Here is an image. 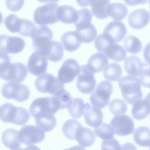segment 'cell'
I'll list each match as a JSON object with an SVG mask.
<instances>
[{"instance_id": "44", "label": "cell", "mask_w": 150, "mask_h": 150, "mask_svg": "<svg viewBox=\"0 0 150 150\" xmlns=\"http://www.w3.org/2000/svg\"><path fill=\"white\" fill-rule=\"evenodd\" d=\"M120 143L115 138L103 140L102 143L101 150H120Z\"/></svg>"}, {"instance_id": "52", "label": "cell", "mask_w": 150, "mask_h": 150, "mask_svg": "<svg viewBox=\"0 0 150 150\" xmlns=\"http://www.w3.org/2000/svg\"><path fill=\"white\" fill-rule=\"evenodd\" d=\"M21 147H19V148H18L17 149H14V150H21Z\"/></svg>"}, {"instance_id": "6", "label": "cell", "mask_w": 150, "mask_h": 150, "mask_svg": "<svg viewBox=\"0 0 150 150\" xmlns=\"http://www.w3.org/2000/svg\"><path fill=\"white\" fill-rule=\"evenodd\" d=\"M1 92L5 98L13 99L19 102L26 100L30 95V91L27 86L13 81L4 83L1 87Z\"/></svg>"}, {"instance_id": "20", "label": "cell", "mask_w": 150, "mask_h": 150, "mask_svg": "<svg viewBox=\"0 0 150 150\" xmlns=\"http://www.w3.org/2000/svg\"><path fill=\"white\" fill-rule=\"evenodd\" d=\"M146 66L139 57L135 55L128 57L124 63V68L127 73L135 77L139 76L144 70V67Z\"/></svg>"}, {"instance_id": "4", "label": "cell", "mask_w": 150, "mask_h": 150, "mask_svg": "<svg viewBox=\"0 0 150 150\" xmlns=\"http://www.w3.org/2000/svg\"><path fill=\"white\" fill-rule=\"evenodd\" d=\"M59 6L55 1H48L43 5L35 10L33 18L35 23L40 26L54 24L58 21L56 16L57 10Z\"/></svg>"}, {"instance_id": "42", "label": "cell", "mask_w": 150, "mask_h": 150, "mask_svg": "<svg viewBox=\"0 0 150 150\" xmlns=\"http://www.w3.org/2000/svg\"><path fill=\"white\" fill-rule=\"evenodd\" d=\"M37 27L31 21L26 19L21 18V24L18 33L25 37L32 36Z\"/></svg>"}, {"instance_id": "8", "label": "cell", "mask_w": 150, "mask_h": 150, "mask_svg": "<svg viewBox=\"0 0 150 150\" xmlns=\"http://www.w3.org/2000/svg\"><path fill=\"white\" fill-rule=\"evenodd\" d=\"M35 85L37 90L42 93L54 94L58 91L64 89V83L57 78L51 74L46 73L38 77L35 81Z\"/></svg>"}, {"instance_id": "29", "label": "cell", "mask_w": 150, "mask_h": 150, "mask_svg": "<svg viewBox=\"0 0 150 150\" xmlns=\"http://www.w3.org/2000/svg\"><path fill=\"white\" fill-rule=\"evenodd\" d=\"M133 137L135 143L143 147L150 146V129L146 126L138 127L135 130Z\"/></svg>"}, {"instance_id": "35", "label": "cell", "mask_w": 150, "mask_h": 150, "mask_svg": "<svg viewBox=\"0 0 150 150\" xmlns=\"http://www.w3.org/2000/svg\"><path fill=\"white\" fill-rule=\"evenodd\" d=\"M84 101L81 98H76L72 99L68 108V111L72 117L78 118L82 117L84 111Z\"/></svg>"}, {"instance_id": "34", "label": "cell", "mask_w": 150, "mask_h": 150, "mask_svg": "<svg viewBox=\"0 0 150 150\" xmlns=\"http://www.w3.org/2000/svg\"><path fill=\"white\" fill-rule=\"evenodd\" d=\"M124 46L127 52L132 54L139 53L143 47L142 43L140 40L133 35L126 37L124 41Z\"/></svg>"}, {"instance_id": "25", "label": "cell", "mask_w": 150, "mask_h": 150, "mask_svg": "<svg viewBox=\"0 0 150 150\" xmlns=\"http://www.w3.org/2000/svg\"><path fill=\"white\" fill-rule=\"evenodd\" d=\"M75 139L81 146L86 147L94 144L96 139V136L90 129L81 126L76 132Z\"/></svg>"}, {"instance_id": "5", "label": "cell", "mask_w": 150, "mask_h": 150, "mask_svg": "<svg viewBox=\"0 0 150 150\" xmlns=\"http://www.w3.org/2000/svg\"><path fill=\"white\" fill-rule=\"evenodd\" d=\"M60 109L59 103L53 96L41 97L35 99L29 107L30 115L34 117L40 115H54Z\"/></svg>"}, {"instance_id": "39", "label": "cell", "mask_w": 150, "mask_h": 150, "mask_svg": "<svg viewBox=\"0 0 150 150\" xmlns=\"http://www.w3.org/2000/svg\"><path fill=\"white\" fill-rule=\"evenodd\" d=\"M53 96L57 100L60 109L68 108L72 99L70 94L64 88L58 91L54 94Z\"/></svg>"}, {"instance_id": "7", "label": "cell", "mask_w": 150, "mask_h": 150, "mask_svg": "<svg viewBox=\"0 0 150 150\" xmlns=\"http://www.w3.org/2000/svg\"><path fill=\"white\" fill-rule=\"evenodd\" d=\"M113 89L112 85L110 81L104 80L101 81L90 96V100L91 103L100 109L105 107L109 103Z\"/></svg>"}, {"instance_id": "43", "label": "cell", "mask_w": 150, "mask_h": 150, "mask_svg": "<svg viewBox=\"0 0 150 150\" xmlns=\"http://www.w3.org/2000/svg\"><path fill=\"white\" fill-rule=\"evenodd\" d=\"M78 18L74 25L85 23H91L92 17L91 11L87 8H83L77 11Z\"/></svg>"}, {"instance_id": "45", "label": "cell", "mask_w": 150, "mask_h": 150, "mask_svg": "<svg viewBox=\"0 0 150 150\" xmlns=\"http://www.w3.org/2000/svg\"><path fill=\"white\" fill-rule=\"evenodd\" d=\"M24 3L23 0L5 1L6 6L10 11H16L19 10L23 6Z\"/></svg>"}, {"instance_id": "24", "label": "cell", "mask_w": 150, "mask_h": 150, "mask_svg": "<svg viewBox=\"0 0 150 150\" xmlns=\"http://www.w3.org/2000/svg\"><path fill=\"white\" fill-rule=\"evenodd\" d=\"M60 42L64 49L69 52L76 50L80 46L81 42L75 31H69L63 33L60 38Z\"/></svg>"}, {"instance_id": "17", "label": "cell", "mask_w": 150, "mask_h": 150, "mask_svg": "<svg viewBox=\"0 0 150 150\" xmlns=\"http://www.w3.org/2000/svg\"><path fill=\"white\" fill-rule=\"evenodd\" d=\"M150 20L149 11L145 9H135L131 12L128 18L129 25L135 29H139L145 27Z\"/></svg>"}, {"instance_id": "47", "label": "cell", "mask_w": 150, "mask_h": 150, "mask_svg": "<svg viewBox=\"0 0 150 150\" xmlns=\"http://www.w3.org/2000/svg\"><path fill=\"white\" fill-rule=\"evenodd\" d=\"M11 62L10 57L7 54L0 52V68L6 64Z\"/></svg>"}, {"instance_id": "22", "label": "cell", "mask_w": 150, "mask_h": 150, "mask_svg": "<svg viewBox=\"0 0 150 150\" xmlns=\"http://www.w3.org/2000/svg\"><path fill=\"white\" fill-rule=\"evenodd\" d=\"M132 117L139 120L146 118L150 114L149 97L140 99L133 104L131 111Z\"/></svg>"}, {"instance_id": "23", "label": "cell", "mask_w": 150, "mask_h": 150, "mask_svg": "<svg viewBox=\"0 0 150 150\" xmlns=\"http://www.w3.org/2000/svg\"><path fill=\"white\" fill-rule=\"evenodd\" d=\"M108 63V59L104 54L98 52L92 54L86 64L93 73L99 72L103 70Z\"/></svg>"}, {"instance_id": "51", "label": "cell", "mask_w": 150, "mask_h": 150, "mask_svg": "<svg viewBox=\"0 0 150 150\" xmlns=\"http://www.w3.org/2000/svg\"><path fill=\"white\" fill-rule=\"evenodd\" d=\"M3 21V16L2 14L0 11V25L2 23Z\"/></svg>"}, {"instance_id": "41", "label": "cell", "mask_w": 150, "mask_h": 150, "mask_svg": "<svg viewBox=\"0 0 150 150\" xmlns=\"http://www.w3.org/2000/svg\"><path fill=\"white\" fill-rule=\"evenodd\" d=\"M109 108L110 112L113 115L125 114L127 110V105L122 99L116 98L111 100Z\"/></svg>"}, {"instance_id": "27", "label": "cell", "mask_w": 150, "mask_h": 150, "mask_svg": "<svg viewBox=\"0 0 150 150\" xmlns=\"http://www.w3.org/2000/svg\"><path fill=\"white\" fill-rule=\"evenodd\" d=\"M18 132L13 129H6L1 136V140L3 144L11 150L19 148L21 143L18 137Z\"/></svg>"}, {"instance_id": "26", "label": "cell", "mask_w": 150, "mask_h": 150, "mask_svg": "<svg viewBox=\"0 0 150 150\" xmlns=\"http://www.w3.org/2000/svg\"><path fill=\"white\" fill-rule=\"evenodd\" d=\"M110 4L109 0H91L89 2L93 15L101 19L105 18L109 16Z\"/></svg>"}, {"instance_id": "30", "label": "cell", "mask_w": 150, "mask_h": 150, "mask_svg": "<svg viewBox=\"0 0 150 150\" xmlns=\"http://www.w3.org/2000/svg\"><path fill=\"white\" fill-rule=\"evenodd\" d=\"M104 54L108 57L117 62L124 60L127 55L125 49L122 46L115 43H112Z\"/></svg>"}, {"instance_id": "38", "label": "cell", "mask_w": 150, "mask_h": 150, "mask_svg": "<svg viewBox=\"0 0 150 150\" xmlns=\"http://www.w3.org/2000/svg\"><path fill=\"white\" fill-rule=\"evenodd\" d=\"M4 23L6 27L9 31L13 33H18L21 25V19L16 15L11 14L6 17Z\"/></svg>"}, {"instance_id": "50", "label": "cell", "mask_w": 150, "mask_h": 150, "mask_svg": "<svg viewBox=\"0 0 150 150\" xmlns=\"http://www.w3.org/2000/svg\"><path fill=\"white\" fill-rule=\"evenodd\" d=\"M63 150H86L81 146L79 145L73 146L70 148L65 149Z\"/></svg>"}, {"instance_id": "13", "label": "cell", "mask_w": 150, "mask_h": 150, "mask_svg": "<svg viewBox=\"0 0 150 150\" xmlns=\"http://www.w3.org/2000/svg\"><path fill=\"white\" fill-rule=\"evenodd\" d=\"M81 66L75 59L69 58L65 60L59 69L57 78L63 83H68L73 81L79 74Z\"/></svg>"}, {"instance_id": "21", "label": "cell", "mask_w": 150, "mask_h": 150, "mask_svg": "<svg viewBox=\"0 0 150 150\" xmlns=\"http://www.w3.org/2000/svg\"><path fill=\"white\" fill-rule=\"evenodd\" d=\"M78 15L77 11L69 5L59 6L57 10L58 20L64 23L74 24L77 21Z\"/></svg>"}, {"instance_id": "32", "label": "cell", "mask_w": 150, "mask_h": 150, "mask_svg": "<svg viewBox=\"0 0 150 150\" xmlns=\"http://www.w3.org/2000/svg\"><path fill=\"white\" fill-rule=\"evenodd\" d=\"M128 13V8L124 4L120 2L110 4L109 16L113 19L117 21L121 20L126 17Z\"/></svg>"}, {"instance_id": "36", "label": "cell", "mask_w": 150, "mask_h": 150, "mask_svg": "<svg viewBox=\"0 0 150 150\" xmlns=\"http://www.w3.org/2000/svg\"><path fill=\"white\" fill-rule=\"evenodd\" d=\"M94 131L97 136L104 140L112 139L115 134L110 125L104 122L95 128Z\"/></svg>"}, {"instance_id": "46", "label": "cell", "mask_w": 150, "mask_h": 150, "mask_svg": "<svg viewBox=\"0 0 150 150\" xmlns=\"http://www.w3.org/2000/svg\"><path fill=\"white\" fill-rule=\"evenodd\" d=\"M138 79L141 84L144 87L149 88V70L148 69L143 70L142 74L139 76Z\"/></svg>"}, {"instance_id": "40", "label": "cell", "mask_w": 150, "mask_h": 150, "mask_svg": "<svg viewBox=\"0 0 150 150\" xmlns=\"http://www.w3.org/2000/svg\"><path fill=\"white\" fill-rule=\"evenodd\" d=\"M113 42L103 33L98 35L94 42V46L96 50L104 54L108 47Z\"/></svg>"}, {"instance_id": "28", "label": "cell", "mask_w": 150, "mask_h": 150, "mask_svg": "<svg viewBox=\"0 0 150 150\" xmlns=\"http://www.w3.org/2000/svg\"><path fill=\"white\" fill-rule=\"evenodd\" d=\"M34 118L37 126L45 132L52 130L57 124L56 119L53 115H39Z\"/></svg>"}, {"instance_id": "10", "label": "cell", "mask_w": 150, "mask_h": 150, "mask_svg": "<svg viewBox=\"0 0 150 150\" xmlns=\"http://www.w3.org/2000/svg\"><path fill=\"white\" fill-rule=\"evenodd\" d=\"M28 73L27 67L23 64L10 63L0 74V78L6 81L21 83L26 78Z\"/></svg>"}, {"instance_id": "9", "label": "cell", "mask_w": 150, "mask_h": 150, "mask_svg": "<svg viewBox=\"0 0 150 150\" xmlns=\"http://www.w3.org/2000/svg\"><path fill=\"white\" fill-rule=\"evenodd\" d=\"M45 136L43 130L37 126L31 125L23 126L18 134L20 142L26 145L40 142L44 139Z\"/></svg>"}, {"instance_id": "48", "label": "cell", "mask_w": 150, "mask_h": 150, "mask_svg": "<svg viewBox=\"0 0 150 150\" xmlns=\"http://www.w3.org/2000/svg\"><path fill=\"white\" fill-rule=\"evenodd\" d=\"M120 150H137L136 146L133 144L127 142L123 144Z\"/></svg>"}, {"instance_id": "14", "label": "cell", "mask_w": 150, "mask_h": 150, "mask_svg": "<svg viewBox=\"0 0 150 150\" xmlns=\"http://www.w3.org/2000/svg\"><path fill=\"white\" fill-rule=\"evenodd\" d=\"M24 40L18 36H11L5 34L0 35V51L5 53H18L25 46Z\"/></svg>"}, {"instance_id": "49", "label": "cell", "mask_w": 150, "mask_h": 150, "mask_svg": "<svg viewBox=\"0 0 150 150\" xmlns=\"http://www.w3.org/2000/svg\"><path fill=\"white\" fill-rule=\"evenodd\" d=\"M21 150H41L37 146L34 145H32L27 146L25 148H22Z\"/></svg>"}, {"instance_id": "19", "label": "cell", "mask_w": 150, "mask_h": 150, "mask_svg": "<svg viewBox=\"0 0 150 150\" xmlns=\"http://www.w3.org/2000/svg\"><path fill=\"white\" fill-rule=\"evenodd\" d=\"M76 32L81 42L88 43L93 41L97 34L96 27L91 23H86L75 25Z\"/></svg>"}, {"instance_id": "37", "label": "cell", "mask_w": 150, "mask_h": 150, "mask_svg": "<svg viewBox=\"0 0 150 150\" xmlns=\"http://www.w3.org/2000/svg\"><path fill=\"white\" fill-rule=\"evenodd\" d=\"M64 54V49L61 44L56 41L53 40L52 47L46 56L49 60L54 62L60 61Z\"/></svg>"}, {"instance_id": "12", "label": "cell", "mask_w": 150, "mask_h": 150, "mask_svg": "<svg viewBox=\"0 0 150 150\" xmlns=\"http://www.w3.org/2000/svg\"><path fill=\"white\" fill-rule=\"evenodd\" d=\"M110 124L115 133L118 136L130 135L133 133L134 129L133 120L129 116L125 114L115 116Z\"/></svg>"}, {"instance_id": "1", "label": "cell", "mask_w": 150, "mask_h": 150, "mask_svg": "<svg viewBox=\"0 0 150 150\" xmlns=\"http://www.w3.org/2000/svg\"><path fill=\"white\" fill-rule=\"evenodd\" d=\"M118 84L123 98L128 103L132 105L142 98L141 83L137 77L123 76L119 80Z\"/></svg>"}, {"instance_id": "31", "label": "cell", "mask_w": 150, "mask_h": 150, "mask_svg": "<svg viewBox=\"0 0 150 150\" xmlns=\"http://www.w3.org/2000/svg\"><path fill=\"white\" fill-rule=\"evenodd\" d=\"M122 73L121 66L116 62L108 64L104 69L103 72L105 79L112 81L118 80L121 77Z\"/></svg>"}, {"instance_id": "16", "label": "cell", "mask_w": 150, "mask_h": 150, "mask_svg": "<svg viewBox=\"0 0 150 150\" xmlns=\"http://www.w3.org/2000/svg\"><path fill=\"white\" fill-rule=\"evenodd\" d=\"M127 33L126 27L123 23L120 21L113 20L106 25L103 33L115 43L121 41Z\"/></svg>"}, {"instance_id": "18", "label": "cell", "mask_w": 150, "mask_h": 150, "mask_svg": "<svg viewBox=\"0 0 150 150\" xmlns=\"http://www.w3.org/2000/svg\"><path fill=\"white\" fill-rule=\"evenodd\" d=\"M84 112L85 121L88 126L96 128L102 123L103 113L98 108L86 103L84 104Z\"/></svg>"}, {"instance_id": "2", "label": "cell", "mask_w": 150, "mask_h": 150, "mask_svg": "<svg viewBox=\"0 0 150 150\" xmlns=\"http://www.w3.org/2000/svg\"><path fill=\"white\" fill-rule=\"evenodd\" d=\"M30 118L29 112L24 108L16 107L9 103H6L0 107V119L4 122L22 126L28 122Z\"/></svg>"}, {"instance_id": "15", "label": "cell", "mask_w": 150, "mask_h": 150, "mask_svg": "<svg viewBox=\"0 0 150 150\" xmlns=\"http://www.w3.org/2000/svg\"><path fill=\"white\" fill-rule=\"evenodd\" d=\"M48 65L46 57L35 51L29 57L27 64L29 71L32 74L38 76L45 72Z\"/></svg>"}, {"instance_id": "33", "label": "cell", "mask_w": 150, "mask_h": 150, "mask_svg": "<svg viewBox=\"0 0 150 150\" xmlns=\"http://www.w3.org/2000/svg\"><path fill=\"white\" fill-rule=\"evenodd\" d=\"M81 126V125L77 120L70 119L66 121L63 124L62 132L66 137L69 139L75 140L76 132Z\"/></svg>"}, {"instance_id": "3", "label": "cell", "mask_w": 150, "mask_h": 150, "mask_svg": "<svg viewBox=\"0 0 150 150\" xmlns=\"http://www.w3.org/2000/svg\"><path fill=\"white\" fill-rule=\"evenodd\" d=\"M53 36L52 31L47 26L37 27L31 37L33 49L46 57L52 47Z\"/></svg>"}, {"instance_id": "11", "label": "cell", "mask_w": 150, "mask_h": 150, "mask_svg": "<svg viewBox=\"0 0 150 150\" xmlns=\"http://www.w3.org/2000/svg\"><path fill=\"white\" fill-rule=\"evenodd\" d=\"M94 73L88 68L86 64L81 66V70L78 75L76 85L77 88L82 93L88 94L95 89L96 81Z\"/></svg>"}]
</instances>
